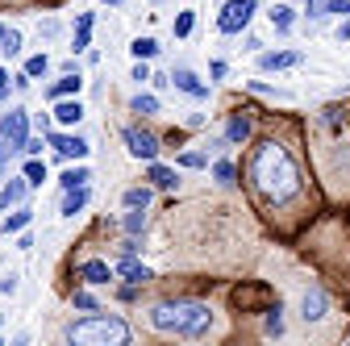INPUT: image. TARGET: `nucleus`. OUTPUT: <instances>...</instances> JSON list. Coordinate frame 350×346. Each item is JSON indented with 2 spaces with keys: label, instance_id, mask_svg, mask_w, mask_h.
Instances as JSON below:
<instances>
[{
  "label": "nucleus",
  "instance_id": "nucleus-1",
  "mask_svg": "<svg viewBox=\"0 0 350 346\" xmlns=\"http://www.w3.org/2000/svg\"><path fill=\"white\" fill-rule=\"evenodd\" d=\"M250 180H254V192L267 204H275V209H284V204H292L300 196V167H296L292 150L284 142H275V138L254 146V155H250Z\"/></svg>",
  "mask_w": 350,
  "mask_h": 346
},
{
  "label": "nucleus",
  "instance_id": "nucleus-2",
  "mask_svg": "<svg viewBox=\"0 0 350 346\" xmlns=\"http://www.w3.org/2000/svg\"><path fill=\"white\" fill-rule=\"evenodd\" d=\"M150 325L171 338H204L213 330V309L200 300H163L150 309Z\"/></svg>",
  "mask_w": 350,
  "mask_h": 346
},
{
  "label": "nucleus",
  "instance_id": "nucleus-3",
  "mask_svg": "<svg viewBox=\"0 0 350 346\" xmlns=\"http://www.w3.org/2000/svg\"><path fill=\"white\" fill-rule=\"evenodd\" d=\"M67 342H79V346H125L129 342V325L121 317H83L75 325H67Z\"/></svg>",
  "mask_w": 350,
  "mask_h": 346
},
{
  "label": "nucleus",
  "instance_id": "nucleus-4",
  "mask_svg": "<svg viewBox=\"0 0 350 346\" xmlns=\"http://www.w3.org/2000/svg\"><path fill=\"white\" fill-rule=\"evenodd\" d=\"M254 9H258V0H226V9H221V17H217V29H221L226 38L242 34V29L250 25Z\"/></svg>",
  "mask_w": 350,
  "mask_h": 346
},
{
  "label": "nucleus",
  "instance_id": "nucleus-5",
  "mask_svg": "<svg viewBox=\"0 0 350 346\" xmlns=\"http://www.w3.org/2000/svg\"><path fill=\"white\" fill-rule=\"evenodd\" d=\"M0 142L9 150H25V142H29V113L25 109H9L0 117Z\"/></svg>",
  "mask_w": 350,
  "mask_h": 346
},
{
  "label": "nucleus",
  "instance_id": "nucleus-6",
  "mask_svg": "<svg viewBox=\"0 0 350 346\" xmlns=\"http://www.w3.org/2000/svg\"><path fill=\"white\" fill-rule=\"evenodd\" d=\"M121 138H125V146H129V155H134V159H146V163L159 159V138L150 134V129L129 125V129H121Z\"/></svg>",
  "mask_w": 350,
  "mask_h": 346
},
{
  "label": "nucleus",
  "instance_id": "nucleus-7",
  "mask_svg": "<svg viewBox=\"0 0 350 346\" xmlns=\"http://www.w3.org/2000/svg\"><path fill=\"white\" fill-rule=\"evenodd\" d=\"M171 83H175L180 92H188L192 101H208V83H200L188 67H175V71H171Z\"/></svg>",
  "mask_w": 350,
  "mask_h": 346
},
{
  "label": "nucleus",
  "instance_id": "nucleus-8",
  "mask_svg": "<svg viewBox=\"0 0 350 346\" xmlns=\"http://www.w3.org/2000/svg\"><path fill=\"white\" fill-rule=\"evenodd\" d=\"M51 142H55V150L63 159H88V150H92V146H88V138H79V134H55Z\"/></svg>",
  "mask_w": 350,
  "mask_h": 346
},
{
  "label": "nucleus",
  "instance_id": "nucleus-9",
  "mask_svg": "<svg viewBox=\"0 0 350 346\" xmlns=\"http://www.w3.org/2000/svg\"><path fill=\"white\" fill-rule=\"evenodd\" d=\"M258 67H262V71H288V67H300V51H267V55H258Z\"/></svg>",
  "mask_w": 350,
  "mask_h": 346
},
{
  "label": "nucleus",
  "instance_id": "nucleus-10",
  "mask_svg": "<svg viewBox=\"0 0 350 346\" xmlns=\"http://www.w3.org/2000/svg\"><path fill=\"white\" fill-rule=\"evenodd\" d=\"M300 313H304V321H321L325 317V292L313 284L309 292H304V300H300Z\"/></svg>",
  "mask_w": 350,
  "mask_h": 346
},
{
  "label": "nucleus",
  "instance_id": "nucleus-11",
  "mask_svg": "<svg viewBox=\"0 0 350 346\" xmlns=\"http://www.w3.org/2000/svg\"><path fill=\"white\" fill-rule=\"evenodd\" d=\"M250 129H254V125H250V117L234 113V117L226 121V142H230V146H242V142L250 138Z\"/></svg>",
  "mask_w": 350,
  "mask_h": 346
},
{
  "label": "nucleus",
  "instance_id": "nucleus-12",
  "mask_svg": "<svg viewBox=\"0 0 350 346\" xmlns=\"http://www.w3.org/2000/svg\"><path fill=\"white\" fill-rule=\"evenodd\" d=\"M25 192H29V180H25V176H21V180H9L5 188H0V213L13 209V204H21V200H25Z\"/></svg>",
  "mask_w": 350,
  "mask_h": 346
},
{
  "label": "nucleus",
  "instance_id": "nucleus-13",
  "mask_svg": "<svg viewBox=\"0 0 350 346\" xmlns=\"http://www.w3.org/2000/svg\"><path fill=\"white\" fill-rule=\"evenodd\" d=\"M117 271L129 280V284H146L150 280V267L146 263H138V258L134 254H121V263H117Z\"/></svg>",
  "mask_w": 350,
  "mask_h": 346
},
{
  "label": "nucleus",
  "instance_id": "nucleus-14",
  "mask_svg": "<svg viewBox=\"0 0 350 346\" xmlns=\"http://www.w3.org/2000/svg\"><path fill=\"white\" fill-rule=\"evenodd\" d=\"M79 276H83L88 284H109V280H113V267L100 263V258H88V263L79 267Z\"/></svg>",
  "mask_w": 350,
  "mask_h": 346
},
{
  "label": "nucleus",
  "instance_id": "nucleus-15",
  "mask_svg": "<svg viewBox=\"0 0 350 346\" xmlns=\"http://www.w3.org/2000/svg\"><path fill=\"white\" fill-rule=\"evenodd\" d=\"M146 226H150V222H146V209H129L125 217H121V230H125L129 238H142V234H146Z\"/></svg>",
  "mask_w": 350,
  "mask_h": 346
},
{
  "label": "nucleus",
  "instance_id": "nucleus-16",
  "mask_svg": "<svg viewBox=\"0 0 350 346\" xmlns=\"http://www.w3.org/2000/svg\"><path fill=\"white\" fill-rule=\"evenodd\" d=\"M83 209H88V184L83 188H71L63 196V217H75V213H83Z\"/></svg>",
  "mask_w": 350,
  "mask_h": 346
},
{
  "label": "nucleus",
  "instance_id": "nucleus-17",
  "mask_svg": "<svg viewBox=\"0 0 350 346\" xmlns=\"http://www.w3.org/2000/svg\"><path fill=\"white\" fill-rule=\"evenodd\" d=\"M55 117H59L63 125H75V121L83 117V105H79V101H67V96H63V101H55Z\"/></svg>",
  "mask_w": 350,
  "mask_h": 346
},
{
  "label": "nucleus",
  "instance_id": "nucleus-18",
  "mask_svg": "<svg viewBox=\"0 0 350 346\" xmlns=\"http://www.w3.org/2000/svg\"><path fill=\"white\" fill-rule=\"evenodd\" d=\"M79 83H83V79H79V71H67V75H63V79L55 83V88H51V101H63V96L79 92Z\"/></svg>",
  "mask_w": 350,
  "mask_h": 346
},
{
  "label": "nucleus",
  "instance_id": "nucleus-19",
  "mask_svg": "<svg viewBox=\"0 0 350 346\" xmlns=\"http://www.w3.org/2000/svg\"><path fill=\"white\" fill-rule=\"evenodd\" d=\"M88 180H92V171H88V167H71V171H63V192H71V188H83Z\"/></svg>",
  "mask_w": 350,
  "mask_h": 346
},
{
  "label": "nucleus",
  "instance_id": "nucleus-20",
  "mask_svg": "<svg viewBox=\"0 0 350 346\" xmlns=\"http://www.w3.org/2000/svg\"><path fill=\"white\" fill-rule=\"evenodd\" d=\"M146 180H154V188H175V171H171V167H163V163H150Z\"/></svg>",
  "mask_w": 350,
  "mask_h": 346
},
{
  "label": "nucleus",
  "instance_id": "nucleus-21",
  "mask_svg": "<svg viewBox=\"0 0 350 346\" xmlns=\"http://www.w3.org/2000/svg\"><path fill=\"white\" fill-rule=\"evenodd\" d=\"M29 222H33V213L29 209H17V213H9V217H5V226H0V230H5V234H21Z\"/></svg>",
  "mask_w": 350,
  "mask_h": 346
},
{
  "label": "nucleus",
  "instance_id": "nucleus-22",
  "mask_svg": "<svg viewBox=\"0 0 350 346\" xmlns=\"http://www.w3.org/2000/svg\"><path fill=\"white\" fill-rule=\"evenodd\" d=\"M88 38H92V13H79V25H75V55L88 51Z\"/></svg>",
  "mask_w": 350,
  "mask_h": 346
},
{
  "label": "nucleus",
  "instance_id": "nucleus-23",
  "mask_svg": "<svg viewBox=\"0 0 350 346\" xmlns=\"http://www.w3.org/2000/svg\"><path fill=\"white\" fill-rule=\"evenodd\" d=\"M129 109L142 113V117H150V113H159V96H154V92H138L134 101H129Z\"/></svg>",
  "mask_w": 350,
  "mask_h": 346
},
{
  "label": "nucleus",
  "instance_id": "nucleus-24",
  "mask_svg": "<svg viewBox=\"0 0 350 346\" xmlns=\"http://www.w3.org/2000/svg\"><path fill=\"white\" fill-rule=\"evenodd\" d=\"M271 25H275L280 34H288V29L296 25V13H292L288 5H275V9H271Z\"/></svg>",
  "mask_w": 350,
  "mask_h": 346
},
{
  "label": "nucleus",
  "instance_id": "nucleus-25",
  "mask_svg": "<svg viewBox=\"0 0 350 346\" xmlns=\"http://www.w3.org/2000/svg\"><path fill=\"white\" fill-rule=\"evenodd\" d=\"M262 334H267V338H280V334H284V317H280V305H275V309H267V317H262Z\"/></svg>",
  "mask_w": 350,
  "mask_h": 346
},
{
  "label": "nucleus",
  "instance_id": "nucleus-26",
  "mask_svg": "<svg viewBox=\"0 0 350 346\" xmlns=\"http://www.w3.org/2000/svg\"><path fill=\"white\" fill-rule=\"evenodd\" d=\"M234 176H238V171H234V163H230V159H221V163L213 167V180L221 184V188H230V184H234Z\"/></svg>",
  "mask_w": 350,
  "mask_h": 346
},
{
  "label": "nucleus",
  "instance_id": "nucleus-27",
  "mask_svg": "<svg viewBox=\"0 0 350 346\" xmlns=\"http://www.w3.org/2000/svg\"><path fill=\"white\" fill-rule=\"evenodd\" d=\"M121 200H125V209H146L150 204V188H129Z\"/></svg>",
  "mask_w": 350,
  "mask_h": 346
},
{
  "label": "nucleus",
  "instance_id": "nucleus-28",
  "mask_svg": "<svg viewBox=\"0 0 350 346\" xmlns=\"http://www.w3.org/2000/svg\"><path fill=\"white\" fill-rule=\"evenodd\" d=\"M0 51H5L9 59L21 55V29H5V38H0Z\"/></svg>",
  "mask_w": 350,
  "mask_h": 346
},
{
  "label": "nucleus",
  "instance_id": "nucleus-29",
  "mask_svg": "<svg viewBox=\"0 0 350 346\" xmlns=\"http://www.w3.org/2000/svg\"><path fill=\"white\" fill-rule=\"evenodd\" d=\"M129 51H134V59H154V55H159V42H154V38H138Z\"/></svg>",
  "mask_w": 350,
  "mask_h": 346
},
{
  "label": "nucleus",
  "instance_id": "nucleus-30",
  "mask_svg": "<svg viewBox=\"0 0 350 346\" xmlns=\"http://www.w3.org/2000/svg\"><path fill=\"white\" fill-rule=\"evenodd\" d=\"M192 25H196V13H192V9H184L180 17H175V38H188V34H192Z\"/></svg>",
  "mask_w": 350,
  "mask_h": 346
},
{
  "label": "nucleus",
  "instance_id": "nucleus-31",
  "mask_svg": "<svg viewBox=\"0 0 350 346\" xmlns=\"http://www.w3.org/2000/svg\"><path fill=\"white\" fill-rule=\"evenodd\" d=\"M46 71H51V59H46V55H33V59L25 63V75H29V79H38V75H46Z\"/></svg>",
  "mask_w": 350,
  "mask_h": 346
},
{
  "label": "nucleus",
  "instance_id": "nucleus-32",
  "mask_svg": "<svg viewBox=\"0 0 350 346\" xmlns=\"http://www.w3.org/2000/svg\"><path fill=\"white\" fill-rule=\"evenodd\" d=\"M25 180H29V184L38 188L42 180H46V163H38V159H29V163H25Z\"/></svg>",
  "mask_w": 350,
  "mask_h": 346
},
{
  "label": "nucleus",
  "instance_id": "nucleus-33",
  "mask_svg": "<svg viewBox=\"0 0 350 346\" xmlns=\"http://www.w3.org/2000/svg\"><path fill=\"white\" fill-rule=\"evenodd\" d=\"M75 309H83V313H92V309H96V300H92V292H75Z\"/></svg>",
  "mask_w": 350,
  "mask_h": 346
},
{
  "label": "nucleus",
  "instance_id": "nucleus-34",
  "mask_svg": "<svg viewBox=\"0 0 350 346\" xmlns=\"http://www.w3.org/2000/svg\"><path fill=\"white\" fill-rule=\"evenodd\" d=\"M329 13V0H309V17L317 21V17H325Z\"/></svg>",
  "mask_w": 350,
  "mask_h": 346
},
{
  "label": "nucleus",
  "instance_id": "nucleus-35",
  "mask_svg": "<svg viewBox=\"0 0 350 346\" xmlns=\"http://www.w3.org/2000/svg\"><path fill=\"white\" fill-rule=\"evenodd\" d=\"M180 167H204V155L188 150V155H180Z\"/></svg>",
  "mask_w": 350,
  "mask_h": 346
},
{
  "label": "nucleus",
  "instance_id": "nucleus-36",
  "mask_svg": "<svg viewBox=\"0 0 350 346\" xmlns=\"http://www.w3.org/2000/svg\"><path fill=\"white\" fill-rule=\"evenodd\" d=\"M134 79H138V83H142V79H150V67H146V59H138V63H134Z\"/></svg>",
  "mask_w": 350,
  "mask_h": 346
},
{
  "label": "nucleus",
  "instance_id": "nucleus-37",
  "mask_svg": "<svg viewBox=\"0 0 350 346\" xmlns=\"http://www.w3.org/2000/svg\"><path fill=\"white\" fill-rule=\"evenodd\" d=\"M5 101H9V71L0 67V105H5Z\"/></svg>",
  "mask_w": 350,
  "mask_h": 346
},
{
  "label": "nucleus",
  "instance_id": "nucleus-38",
  "mask_svg": "<svg viewBox=\"0 0 350 346\" xmlns=\"http://www.w3.org/2000/svg\"><path fill=\"white\" fill-rule=\"evenodd\" d=\"M329 13H342V17H350V0H329Z\"/></svg>",
  "mask_w": 350,
  "mask_h": 346
},
{
  "label": "nucleus",
  "instance_id": "nucleus-39",
  "mask_svg": "<svg viewBox=\"0 0 350 346\" xmlns=\"http://www.w3.org/2000/svg\"><path fill=\"white\" fill-rule=\"evenodd\" d=\"M0 292L13 296V292H17V276H5V280H0Z\"/></svg>",
  "mask_w": 350,
  "mask_h": 346
},
{
  "label": "nucleus",
  "instance_id": "nucleus-40",
  "mask_svg": "<svg viewBox=\"0 0 350 346\" xmlns=\"http://www.w3.org/2000/svg\"><path fill=\"white\" fill-rule=\"evenodd\" d=\"M25 155H42V138H29L25 142Z\"/></svg>",
  "mask_w": 350,
  "mask_h": 346
},
{
  "label": "nucleus",
  "instance_id": "nucleus-41",
  "mask_svg": "<svg viewBox=\"0 0 350 346\" xmlns=\"http://www.w3.org/2000/svg\"><path fill=\"white\" fill-rule=\"evenodd\" d=\"M338 38H342V42H350V21H342V25H338Z\"/></svg>",
  "mask_w": 350,
  "mask_h": 346
},
{
  "label": "nucleus",
  "instance_id": "nucleus-42",
  "mask_svg": "<svg viewBox=\"0 0 350 346\" xmlns=\"http://www.w3.org/2000/svg\"><path fill=\"white\" fill-rule=\"evenodd\" d=\"M0 171H5V142H0Z\"/></svg>",
  "mask_w": 350,
  "mask_h": 346
},
{
  "label": "nucleus",
  "instance_id": "nucleus-43",
  "mask_svg": "<svg viewBox=\"0 0 350 346\" xmlns=\"http://www.w3.org/2000/svg\"><path fill=\"white\" fill-rule=\"evenodd\" d=\"M105 5H121V0H105Z\"/></svg>",
  "mask_w": 350,
  "mask_h": 346
},
{
  "label": "nucleus",
  "instance_id": "nucleus-44",
  "mask_svg": "<svg viewBox=\"0 0 350 346\" xmlns=\"http://www.w3.org/2000/svg\"><path fill=\"white\" fill-rule=\"evenodd\" d=\"M0 38H5V25H0Z\"/></svg>",
  "mask_w": 350,
  "mask_h": 346
},
{
  "label": "nucleus",
  "instance_id": "nucleus-45",
  "mask_svg": "<svg viewBox=\"0 0 350 346\" xmlns=\"http://www.w3.org/2000/svg\"><path fill=\"white\" fill-rule=\"evenodd\" d=\"M0 321H5V313H0Z\"/></svg>",
  "mask_w": 350,
  "mask_h": 346
}]
</instances>
